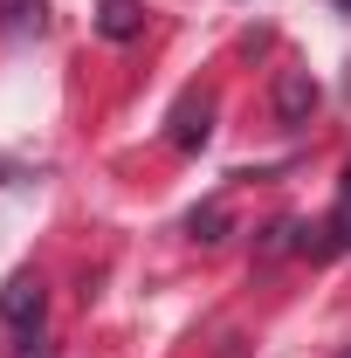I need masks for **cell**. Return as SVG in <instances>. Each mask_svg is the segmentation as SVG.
Returning <instances> with one entry per match:
<instances>
[{"label":"cell","mask_w":351,"mask_h":358,"mask_svg":"<svg viewBox=\"0 0 351 358\" xmlns=\"http://www.w3.org/2000/svg\"><path fill=\"white\" fill-rule=\"evenodd\" d=\"M42 310H48V289H42V275H7V289H0V324L7 331H35L42 324Z\"/></svg>","instance_id":"obj_1"},{"label":"cell","mask_w":351,"mask_h":358,"mask_svg":"<svg viewBox=\"0 0 351 358\" xmlns=\"http://www.w3.org/2000/svg\"><path fill=\"white\" fill-rule=\"evenodd\" d=\"M310 117H317V76H310V69H282V76H275V124L303 131Z\"/></svg>","instance_id":"obj_2"},{"label":"cell","mask_w":351,"mask_h":358,"mask_svg":"<svg viewBox=\"0 0 351 358\" xmlns=\"http://www.w3.org/2000/svg\"><path fill=\"white\" fill-rule=\"evenodd\" d=\"M207 117H214V96H179V110H173V145L179 152H200L207 145V131H214Z\"/></svg>","instance_id":"obj_3"},{"label":"cell","mask_w":351,"mask_h":358,"mask_svg":"<svg viewBox=\"0 0 351 358\" xmlns=\"http://www.w3.org/2000/svg\"><path fill=\"white\" fill-rule=\"evenodd\" d=\"M138 28H145V7H138V0H103V7H96V35H103V42H131Z\"/></svg>","instance_id":"obj_4"},{"label":"cell","mask_w":351,"mask_h":358,"mask_svg":"<svg viewBox=\"0 0 351 358\" xmlns=\"http://www.w3.org/2000/svg\"><path fill=\"white\" fill-rule=\"evenodd\" d=\"M42 0H0V35H42Z\"/></svg>","instance_id":"obj_5"},{"label":"cell","mask_w":351,"mask_h":358,"mask_svg":"<svg viewBox=\"0 0 351 358\" xmlns=\"http://www.w3.org/2000/svg\"><path fill=\"white\" fill-rule=\"evenodd\" d=\"M186 227H193V241H220V234H227V207H200Z\"/></svg>","instance_id":"obj_6"},{"label":"cell","mask_w":351,"mask_h":358,"mask_svg":"<svg viewBox=\"0 0 351 358\" xmlns=\"http://www.w3.org/2000/svg\"><path fill=\"white\" fill-rule=\"evenodd\" d=\"M21 358H48V345H42V338H35V352H21Z\"/></svg>","instance_id":"obj_7"},{"label":"cell","mask_w":351,"mask_h":358,"mask_svg":"<svg viewBox=\"0 0 351 358\" xmlns=\"http://www.w3.org/2000/svg\"><path fill=\"white\" fill-rule=\"evenodd\" d=\"M345 200H351V166H345Z\"/></svg>","instance_id":"obj_8"},{"label":"cell","mask_w":351,"mask_h":358,"mask_svg":"<svg viewBox=\"0 0 351 358\" xmlns=\"http://www.w3.org/2000/svg\"><path fill=\"white\" fill-rule=\"evenodd\" d=\"M345 358H351V352H345Z\"/></svg>","instance_id":"obj_9"}]
</instances>
